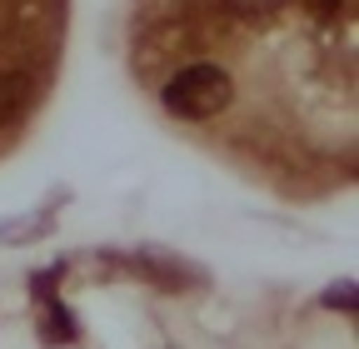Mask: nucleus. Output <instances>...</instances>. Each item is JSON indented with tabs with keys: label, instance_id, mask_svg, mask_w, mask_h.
I'll list each match as a JSON object with an SVG mask.
<instances>
[{
	"label": "nucleus",
	"instance_id": "obj_2",
	"mask_svg": "<svg viewBox=\"0 0 359 349\" xmlns=\"http://www.w3.org/2000/svg\"><path fill=\"white\" fill-rule=\"evenodd\" d=\"M330 310H354V285H334V294H325Z\"/></svg>",
	"mask_w": 359,
	"mask_h": 349
},
{
	"label": "nucleus",
	"instance_id": "obj_1",
	"mask_svg": "<svg viewBox=\"0 0 359 349\" xmlns=\"http://www.w3.org/2000/svg\"><path fill=\"white\" fill-rule=\"evenodd\" d=\"M230 100H235V80L219 65H185L165 85V110L180 120H215Z\"/></svg>",
	"mask_w": 359,
	"mask_h": 349
}]
</instances>
